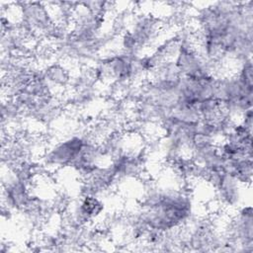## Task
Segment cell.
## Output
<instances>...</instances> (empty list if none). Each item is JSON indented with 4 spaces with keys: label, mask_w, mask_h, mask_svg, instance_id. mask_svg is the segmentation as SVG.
<instances>
[{
    "label": "cell",
    "mask_w": 253,
    "mask_h": 253,
    "mask_svg": "<svg viewBox=\"0 0 253 253\" xmlns=\"http://www.w3.org/2000/svg\"><path fill=\"white\" fill-rule=\"evenodd\" d=\"M87 137L82 135H72L60 142H56L43 155V166L58 169L71 166L81 153Z\"/></svg>",
    "instance_id": "cell-1"
},
{
    "label": "cell",
    "mask_w": 253,
    "mask_h": 253,
    "mask_svg": "<svg viewBox=\"0 0 253 253\" xmlns=\"http://www.w3.org/2000/svg\"><path fill=\"white\" fill-rule=\"evenodd\" d=\"M246 187L235 176L223 172L214 188L219 204L226 208H239L242 201V189Z\"/></svg>",
    "instance_id": "cell-2"
}]
</instances>
